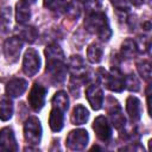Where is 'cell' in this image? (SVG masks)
<instances>
[{
	"label": "cell",
	"mask_w": 152,
	"mask_h": 152,
	"mask_svg": "<svg viewBox=\"0 0 152 152\" xmlns=\"http://www.w3.org/2000/svg\"><path fill=\"white\" fill-rule=\"evenodd\" d=\"M18 148L13 129L11 127H4L0 131V151H18Z\"/></svg>",
	"instance_id": "cell-10"
},
{
	"label": "cell",
	"mask_w": 152,
	"mask_h": 152,
	"mask_svg": "<svg viewBox=\"0 0 152 152\" xmlns=\"http://www.w3.org/2000/svg\"><path fill=\"white\" fill-rule=\"evenodd\" d=\"M31 18V10L30 4L25 0H20L15 5V20L18 24L24 25L26 24Z\"/></svg>",
	"instance_id": "cell-16"
},
{
	"label": "cell",
	"mask_w": 152,
	"mask_h": 152,
	"mask_svg": "<svg viewBox=\"0 0 152 152\" xmlns=\"http://www.w3.org/2000/svg\"><path fill=\"white\" fill-rule=\"evenodd\" d=\"M84 1H86V11L88 14L99 12V10L102 7V0H84Z\"/></svg>",
	"instance_id": "cell-28"
},
{
	"label": "cell",
	"mask_w": 152,
	"mask_h": 152,
	"mask_svg": "<svg viewBox=\"0 0 152 152\" xmlns=\"http://www.w3.org/2000/svg\"><path fill=\"white\" fill-rule=\"evenodd\" d=\"M126 112L132 121H138L141 116V103L135 96H128L126 100Z\"/></svg>",
	"instance_id": "cell-15"
},
{
	"label": "cell",
	"mask_w": 152,
	"mask_h": 152,
	"mask_svg": "<svg viewBox=\"0 0 152 152\" xmlns=\"http://www.w3.org/2000/svg\"><path fill=\"white\" fill-rule=\"evenodd\" d=\"M13 115V103L10 96H2L0 99V120L7 121Z\"/></svg>",
	"instance_id": "cell-20"
},
{
	"label": "cell",
	"mask_w": 152,
	"mask_h": 152,
	"mask_svg": "<svg viewBox=\"0 0 152 152\" xmlns=\"http://www.w3.org/2000/svg\"><path fill=\"white\" fill-rule=\"evenodd\" d=\"M80 1H84V0H80Z\"/></svg>",
	"instance_id": "cell-32"
},
{
	"label": "cell",
	"mask_w": 152,
	"mask_h": 152,
	"mask_svg": "<svg viewBox=\"0 0 152 152\" xmlns=\"http://www.w3.org/2000/svg\"><path fill=\"white\" fill-rule=\"evenodd\" d=\"M28 87V82L24 78H13L6 84V94L10 97L21 96Z\"/></svg>",
	"instance_id": "cell-13"
},
{
	"label": "cell",
	"mask_w": 152,
	"mask_h": 152,
	"mask_svg": "<svg viewBox=\"0 0 152 152\" xmlns=\"http://www.w3.org/2000/svg\"><path fill=\"white\" fill-rule=\"evenodd\" d=\"M93 129L96 134V137L101 141H108L112 137V128L108 124L107 119L102 115L97 116L93 122Z\"/></svg>",
	"instance_id": "cell-9"
},
{
	"label": "cell",
	"mask_w": 152,
	"mask_h": 152,
	"mask_svg": "<svg viewBox=\"0 0 152 152\" xmlns=\"http://www.w3.org/2000/svg\"><path fill=\"white\" fill-rule=\"evenodd\" d=\"M69 71L72 77H76V80L84 78L87 72L84 61L80 56H71L69 59Z\"/></svg>",
	"instance_id": "cell-14"
},
{
	"label": "cell",
	"mask_w": 152,
	"mask_h": 152,
	"mask_svg": "<svg viewBox=\"0 0 152 152\" xmlns=\"http://www.w3.org/2000/svg\"><path fill=\"white\" fill-rule=\"evenodd\" d=\"M44 6L51 11L66 10L68 2L66 0H44Z\"/></svg>",
	"instance_id": "cell-27"
},
{
	"label": "cell",
	"mask_w": 152,
	"mask_h": 152,
	"mask_svg": "<svg viewBox=\"0 0 152 152\" xmlns=\"http://www.w3.org/2000/svg\"><path fill=\"white\" fill-rule=\"evenodd\" d=\"M112 5L119 11H128L127 0H110Z\"/></svg>",
	"instance_id": "cell-29"
},
{
	"label": "cell",
	"mask_w": 152,
	"mask_h": 152,
	"mask_svg": "<svg viewBox=\"0 0 152 152\" xmlns=\"http://www.w3.org/2000/svg\"><path fill=\"white\" fill-rule=\"evenodd\" d=\"M129 1H131V4H133L134 6H139V5L142 4L144 0H129Z\"/></svg>",
	"instance_id": "cell-30"
},
{
	"label": "cell",
	"mask_w": 152,
	"mask_h": 152,
	"mask_svg": "<svg viewBox=\"0 0 152 152\" xmlns=\"http://www.w3.org/2000/svg\"><path fill=\"white\" fill-rule=\"evenodd\" d=\"M52 107L63 110L64 113L69 108V97L65 91H57L52 97Z\"/></svg>",
	"instance_id": "cell-22"
},
{
	"label": "cell",
	"mask_w": 152,
	"mask_h": 152,
	"mask_svg": "<svg viewBox=\"0 0 152 152\" xmlns=\"http://www.w3.org/2000/svg\"><path fill=\"white\" fill-rule=\"evenodd\" d=\"M19 37L21 40H25L27 43H33L38 37V31L33 26H24L19 31Z\"/></svg>",
	"instance_id": "cell-24"
},
{
	"label": "cell",
	"mask_w": 152,
	"mask_h": 152,
	"mask_svg": "<svg viewBox=\"0 0 152 152\" xmlns=\"http://www.w3.org/2000/svg\"><path fill=\"white\" fill-rule=\"evenodd\" d=\"M89 141V135L86 129H74L66 137V146L72 151H82L86 148Z\"/></svg>",
	"instance_id": "cell-5"
},
{
	"label": "cell",
	"mask_w": 152,
	"mask_h": 152,
	"mask_svg": "<svg viewBox=\"0 0 152 152\" xmlns=\"http://www.w3.org/2000/svg\"><path fill=\"white\" fill-rule=\"evenodd\" d=\"M23 48V40L20 37H11L7 38L4 44V52L5 57L10 63H15L19 59V55Z\"/></svg>",
	"instance_id": "cell-8"
},
{
	"label": "cell",
	"mask_w": 152,
	"mask_h": 152,
	"mask_svg": "<svg viewBox=\"0 0 152 152\" xmlns=\"http://www.w3.org/2000/svg\"><path fill=\"white\" fill-rule=\"evenodd\" d=\"M24 138L27 144L38 145L42 139V125L38 118L30 116L24 124Z\"/></svg>",
	"instance_id": "cell-4"
},
{
	"label": "cell",
	"mask_w": 152,
	"mask_h": 152,
	"mask_svg": "<svg viewBox=\"0 0 152 152\" xmlns=\"http://www.w3.org/2000/svg\"><path fill=\"white\" fill-rule=\"evenodd\" d=\"M124 83L125 87L131 91H138L140 89V82L134 74H129L126 77H124Z\"/></svg>",
	"instance_id": "cell-25"
},
{
	"label": "cell",
	"mask_w": 152,
	"mask_h": 152,
	"mask_svg": "<svg viewBox=\"0 0 152 152\" xmlns=\"http://www.w3.org/2000/svg\"><path fill=\"white\" fill-rule=\"evenodd\" d=\"M99 81L101 83H103L106 86V88H108L109 90L115 91V93H120L125 88L124 76L121 75L120 70L116 66H113L110 72H107L106 70L100 69L99 70Z\"/></svg>",
	"instance_id": "cell-3"
},
{
	"label": "cell",
	"mask_w": 152,
	"mask_h": 152,
	"mask_svg": "<svg viewBox=\"0 0 152 152\" xmlns=\"http://www.w3.org/2000/svg\"><path fill=\"white\" fill-rule=\"evenodd\" d=\"M45 57H46V72L50 75V80L53 84H61L64 82L66 76V65L65 58L62 48L53 43L50 44L45 49Z\"/></svg>",
	"instance_id": "cell-1"
},
{
	"label": "cell",
	"mask_w": 152,
	"mask_h": 152,
	"mask_svg": "<svg viewBox=\"0 0 152 152\" xmlns=\"http://www.w3.org/2000/svg\"><path fill=\"white\" fill-rule=\"evenodd\" d=\"M86 28L90 32L96 34L102 40H108L112 36V30L109 27L108 19L103 12H94L89 13L84 20Z\"/></svg>",
	"instance_id": "cell-2"
},
{
	"label": "cell",
	"mask_w": 152,
	"mask_h": 152,
	"mask_svg": "<svg viewBox=\"0 0 152 152\" xmlns=\"http://www.w3.org/2000/svg\"><path fill=\"white\" fill-rule=\"evenodd\" d=\"M120 53H121V57L125 58V59L134 58L137 56V53H138V45H137V43L133 39H131V38L125 39L124 43L121 44Z\"/></svg>",
	"instance_id": "cell-18"
},
{
	"label": "cell",
	"mask_w": 152,
	"mask_h": 152,
	"mask_svg": "<svg viewBox=\"0 0 152 152\" xmlns=\"http://www.w3.org/2000/svg\"><path fill=\"white\" fill-rule=\"evenodd\" d=\"M137 69H138L139 75H140L144 80H146V81L150 80V77H151V65H150V62H148V61L139 62V63L137 64Z\"/></svg>",
	"instance_id": "cell-26"
},
{
	"label": "cell",
	"mask_w": 152,
	"mask_h": 152,
	"mask_svg": "<svg viewBox=\"0 0 152 152\" xmlns=\"http://www.w3.org/2000/svg\"><path fill=\"white\" fill-rule=\"evenodd\" d=\"M11 17H12V8L10 6H4L0 8V25L4 32H7L11 26Z\"/></svg>",
	"instance_id": "cell-23"
},
{
	"label": "cell",
	"mask_w": 152,
	"mask_h": 152,
	"mask_svg": "<svg viewBox=\"0 0 152 152\" xmlns=\"http://www.w3.org/2000/svg\"><path fill=\"white\" fill-rule=\"evenodd\" d=\"M46 93H48V90L43 86H40L38 83H34L32 86L30 94H28V97H27V101H28L30 107L34 112H39L44 107Z\"/></svg>",
	"instance_id": "cell-7"
},
{
	"label": "cell",
	"mask_w": 152,
	"mask_h": 152,
	"mask_svg": "<svg viewBox=\"0 0 152 152\" xmlns=\"http://www.w3.org/2000/svg\"><path fill=\"white\" fill-rule=\"evenodd\" d=\"M25 1H26V2H28V4H34L37 0H25Z\"/></svg>",
	"instance_id": "cell-31"
},
{
	"label": "cell",
	"mask_w": 152,
	"mask_h": 152,
	"mask_svg": "<svg viewBox=\"0 0 152 152\" xmlns=\"http://www.w3.org/2000/svg\"><path fill=\"white\" fill-rule=\"evenodd\" d=\"M112 102H113V103L109 104L108 108H107V109H108V114H109L112 125H113L115 128L120 129V128H122V127L125 126L126 119H125V116H124V114H122L121 107H120V104L118 103V101L112 97Z\"/></svg>",
	"instance_id": "cell-12"
},
{
	"label": "cell",
	"mask_w": 152,
	"mask_h": 152,
	"mask_svg": "<svg viewBox=\"0 0 152 152\" xmlns=\"http://www.w3.org/2000/svg\"><path fill=\"white\" fill-rule=\"evenodd\" d=\"M103 50L99 43H91L87 49V57L90 63H99L102 59Z\"/></svg>",
	"instance_id": "cell-21"
},
{
	"label": "cell",
	"mask_w": 152,
	"mask_h": 152,
	"mask_svg": "<svg viewBox=\"0 0 152 152\" xmlns=\"http://www.w3.org/2000/svg\"><path fill=\"white\" fill-rule=\"evenodd\" d=\"M40 69V57L34 49H27L23 58V71L27 76H34Z\"/></svg>",
	"instance_id": "cell-6"
},
{
	"label": "cell",
	"mask_w": 152,
	"mask_h": 152,
	"mask_svg": "<svg viewBox=\"0 0 152 152\" xmlns=\"http://www.w3.org/2000/svg\"><path fill=\"white\" fill-rule=\"evenodd\" d=\"M89 119V112L88 109L82 104H76L72 114H71V122L74 125H83Z\"/></svg>",
	"instance_id": "cell-19"
},
{
	"label": "cell",
	"mask_w": 152,
	"mask_h": 152,
	"mask_svg": "<svg viewBox=\"0 0 152 152\" xmlns=\"http://www.w3.org/2000/svg\"><path fill=\"white\" fill-rule=\"evenodd\" d=\"M86 97L94 110H99L103 104V91L97 84H91L87 88Z\"/></svg>",
	"instance_id": "cell-11"
},
{
	"label": "cell",
	"mask_w": 152,
	"mask_h": 152,
	"mask_svg": "<svg viewBox=\"0 0 152 152\" xmlns=\"http://www.w3.org/2000/svg\"><path fill=\"white\" fill-rule=\"evenodd\" d=\"M64 125V112L52 107L49 116V126L53 132H59Z\"/></svg>",
	"instance_id": "cell-17"
}]
</instances>
